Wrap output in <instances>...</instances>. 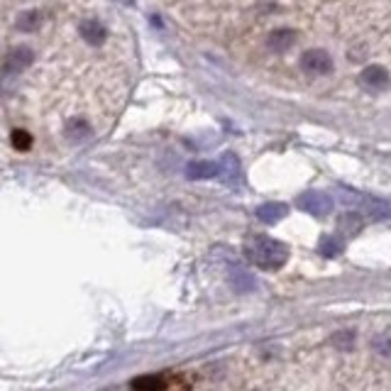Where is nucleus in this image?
Wrapping results in <instances>:
<instances>
[{
    "label": "nucleus",
    "instance_id": "6ab92c4d",
    "mask_svg": "<svg viewBox=\"0 0 391 391\" xmlns=\"http://www.w3.org/2000/svg\"><path fill=\"white\" fill-rule=\"evenodd\" d=\"M12 147H15V150H30V147H32V137H30V132H25V130H15V132H12Z\"/></svg>",
    "mask_w": 391,
    "mask_h": 391
},
{
    "label": "nucleus",
    "instance_id": "4468645a",
    "mask_svg": "<svg viewBox=\"0 0 391 391\" xmlns=\"http://www.w3.org/2000/svg\"><path fill=\"white\" fill-rule=\"evenodd\" d=\"M230 284L235 286V291H242V294H245V291H252L254 286H257V281H254L247 272H232Z\"/></svg>",
    "mask_w": 391,
    "mask_h": 391
},
{
    "label": "nucleus",
    "instance_id": "f3484780",
    "mask_svg": "<svg viewBox=\"0 0 391 391\" xmlns=\"http://www.w3.org/2000/svg\"><path fill=\"white\" fill-rule=\"evenodd\" d=\"M340 230L348 232V235H354V232L362 230V218L357 213H345L340 218Z\"/></svg>",
    "mask_w": 391,
    "mask_h": 391
},
{
    "label": "nucleus",
    "instance_id": "6e6552de",
    "mask_svg": "<svg viewBox=\"0 0 391 391\" xmlns=\"http://www.w3.org/2000/svg\"><path fill=\"white\" fill-rule=\"evenodd\" d=\"M289 215V205L279 203V201H269V203H262L257 208V218L262 220L264 225H274L279 220H284Z\"/></svg>",
    "mask_w": 391,
    "mask_h": 391
},
{
    "label": "nucleus",
    "instance_id": "0eeeda50",
    "mask_svg": "<svg viewBox=\"0 0 391 391\" xmlns=\"http://www.w3.org/2000/svg\"><path fill=\"white\" fill-rule=\"evenodd\" d=\"M186 177L188 179H199V181H203V179H220V166L218 161H188L186 164Z\"/></svg>",
    "mask_w": 391,
    "mask_h": 391
},
{
    "label": "nucleus",
    "instance_id": "aec40b11",
    "mask_svg": "<svg viewBox=\"0 0 391 391\" xmlns=\"http://www.w3.org/2000/svg\"><path fill=\"white\" fill-rule=\"evenodd\" d=\"M377 345H379V352L386 357V354H389V345H386V335H384V338H379V340H377Z\"/></svg>",
    "mask_w": 391,
    "mask_h": 391
},
{
    "label": "nucleus",
    "instance_id": "423d86ee",
    "mask_svg": "<svg viewBox=\"0 0 391 391\" xmlns=\"http://www.w3.org/2000/svg\"><path fill=\"white\" fill-rule=\"evenodd\" d=\"M79 32H81V39H86V44H91V47H98V44L106 42L108 37V30L106 25H103L101 20H83L79 25Z\"/></svg>",
    "mask_w": 391,
    "mask_h": 391
},
{
    "label": "nucleus",
    "instance_id": "7ed1b4c3",
    "mask_svg": "<svg viewBox=\"0 0 391 391\" xmlns=\"http://www.w3.org/2000/svg\"><path fill=\"white\" fill-rule=\"evenodd\" d=\"M301 69L308 76H328L332 74V57L325 49H308L301 57Z\"/></svg>",
    "mask_w": 391,
    "mask_h": 391
},
{
    "label": "nucleus",
    "instance_id": "f257e3e1",
    "mask_svg": "<svg viewBox=\"0 0 391 391\" xmlns=\"http://www.w3.org/2000/svg\"><path fill=\"white\" fill-rule=\"evenodd\" d=\"M247 259L259 269H281L289 259V252L281 242L272 240L267 235H254L245 242Z\"/></svg>",
    "mask_w": 391,
    "mask_h": 391
},
{
    "label": "nucleus",
    "instance_id": "f03ea898",
    "mask_svg": "<svg viewBox=\"0 0 391 391\" xmlns=\"http://www.w3.org/2000/svg\"><path fill=\"white\" fill-rule=\"evenodd\" d=\"M34 61V52L30 47H15L6 54L3 69H0V81H10L15 76H20L25 69H30Z\"/></svg>",
    "mask_w": 391,
    "mask_h": 391
},
{
    "label": "nucleus",
    "instance_id": "20e7f679",
    "mask_svg": "<svg viewBox=\"0 0 391 391\" xmlns=\"http://www.w3.org/2000/svg\"><path fill=\"white\" fill-rule=\"evenodd\" d=\"M299 208L316 218H328L332 213V199L321 191H308L299 199Z\"/></svg>",
    "mask_w": 391,
    "mask_h": 391
},
{
    "label": "nucleus",
    "instance_id": "dca6fc26",
    "mask_svg": "<svg viewBox=\"0 0 391 391\" xmlns=\"http://www.w3.org/2000/svg\"><path fill=\"white\" fill-rule=\"evenodd\" d=\"M365 205H367V213H370L372 218H377V220H386V218H389V203H386V201L370 199Z\"/></svg>",
    "mask_w": 391,
    "mask_h": 391
},
{
    "label": "nucleus",
    "instance_id": "39448f33",
    "mask_svg": "<svg viewBox=\"0 0 391 391\" xmlns=\"http://www.w3.org/2000/svg\"><path fill=\"white\" fill-rule=\"evenodd\" d=\"M359 81H362V86L365 88L384 91V88L389 86V71H386V66H381V64H372L359 74Z\"/></svg>",
    "mask_w": 391,
    "mask_h": 391
},
{
    "label": "nucleus",
    "instance_id": "ddd939ff",
    "mask_svg": "<svg viewBox=\"0 0 391 391\" xmlns=\"http://www.w3.org/2000/svg\"><path fill=\"white\" fill-rule=\"evenodd\" d=\"M132 389L134 391H166V384L161 377L147 374V377H137V379L132 381Z\"/></svg>",
    "mask_w": 391,
    "mask_h": 391
},
{
    "label": "nucleus",
    "instance_id": "f8f14e48",
    "mask_svg": "<svg viewBox=\"0 0 391 391\" xmlns=\"http://www.w3.org/2000/svg\"><path fill=\"white\" fill-rule=\"evenodd\" d=\"M318 252L328 259L340 257L345 252V240L340 235H323L321 242H318Z\"/></svg>",
    "mask_w": 391,
    "mask_h": 391
},
{
    "label": "nucleus",
    "instance_id": "1a4fd4ad",
    "mask_svg": "<svg viewBox=\"0 0 391 391\" xmlns=\"http://www.w3.org/2000/svg\"><path fill=\"white\" fill-rule=\"evenodd\" d=\"M64 134L69 137V142H88L93 137V128L88 120L83 118H71L64 128Z\"/></svg>",
    "mask_w": 391,
    "mask_h": 391
},
{
    "label": "nucleus",
    "instance_id": "9b49d317",
    "mask_svg": "<svg viewBox=\"0 0 391 391\" xmlns=\"http://www.w3.org/2000/svg\"><path fill=\"white\" fill-rule=\"evenodd\" d=\"M218 166H220V179L223 181H228V183H235L237 179H240V159H237L232 152H225V154L220 157V161H218Z\"/></svg>",
    "mask_w": 391,
    "mask_h": 391
},
{
    "label": "nucleus",
    "instance_id": "2eb2a0df",
    "mask_svg": "<svg viewBox=\"0 0 391 391\" xmlns=\"http://www.w3.org/2000/svg\"><path fill=\"white\" fill-rule=\"evenodd\" d=\"M39 20H42L39 10H27V12H22V15H20L17 27H20L22 32H32V30H37V27H39Z\"/></svg>",
    "mask_w": 391,
    "mask_h": 391
},
{
    "label": "nucleus",
    "instance_id": "a211bd4d",
    "mask_svg": "<svg viewBox=\"0 0 391 391\" xmlns=\"http://www.w3.org/2000/svg\"><path fill=\"white\" fill-rule=\"evenodd\" d=\"M332 345H335L340 352H350L354 345V332L343 330V332H338V335H332Z\"/></svg>",
    "mask_w": 391,
    "mask_h": 391
},
{
    "label": "nucleus",
    "instance_id": "9d476101",
    "mask_svg": "<svg viewBox=\"0 0 391 391\" xmlns=\"http://www.w3.org/2000/svg\"><path fill=\"white\" fill-rule=\"evenodd\" d=\"M294 39H296L294 30H289V27H279V30H274V32L269 34L267 47L272 49V52H286L289 47H294Z\"/></svg>",
    "mask_w": 391,
    "mask_h": 391
}]
</instances>
